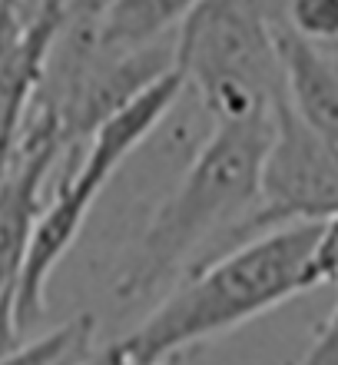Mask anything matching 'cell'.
Wrapping results in <instances>:
<instances>
[{"label":"cell","instance_id":"9","mask_svg":"<svg viewBox=\"0 0 338 365\" xmlns=\"http://www.w3.org/2000/svg\"><path fill=\"white\" fill-rule=\"evenodd\" d=\"M70 0H0V14L23 37H50Z\"/></svg>","mask_w":338,"mask_h":365},{"label":"cell","instance_id":"12","mask_svg":"<svg viewBox=\"0 0 338 365\" xmlns=\"http://www.w3.org/2000/svg\"><path fill=\"white\" fill-rule=\"evenodd\" d=\"M103 0H70L67 4V14H80V17H97Z\"/></svg>","mask_w":338,"mask_h":365},{"label":"cell","instance_id":"1","mask_svg":"<svg viewBox=\"0 0 338 365\" xmlns=\"http://www.w3.org/2000/svg\"><path fill=\"white\" fill-rule=\"evenodd\" d=\"M269 133L272 120L209 126L196 156L156 206L116 272L113 292L120 302L166 292L196 266L249 242Z\"/></svg>","mask_w":338,"mask_h":365},{"label":"cell","instance_id":"2","mask_svg":"<svg viewBox=\"0 0 338 365\" xmlns=\"http://www.w3.org/2000/svg\"><path fill=\"white\" fill-rule=\"evenodd\" d=\"M319 226L322 222H295L272 230L176 279L149 316L113 342L120 362L163 365L189 346L232 332L315 289L309 256Z\"/></svg>","mask_w":338,"mask_h":365},{"label":"cell","instance_id":"10","mask_svg":"<svg viewBox=\"0 0 338 365\" xmlns=\"http://www.w3.org/2000/svg\"><path fill=\"white\" fill-rule=\"evenodd\" d=\"M309 276L312 286L338 289V216L319 226V236H315V246L309 256Z\"/></svg>","mask_w":338,"mask_h":365},{"label":"cell","instance_id":"11","mask_svg":"<svg viewBox=\"0 0 338 365\" xmlns=\"http://www.w3.org/2000/svg\"><path fill=\"white\" fill-rule=\"evenodd\" d=\"M295 365H338V302L329 312V319L319 326L312 346L302 352Z\"/></svg>","mask_w":338,"mask_h":365},{"label":"cell","instance_id":"4","mask_svg":"<svg viewBox=\"0 0 338 365\" xmlns=\"http://www.w3.org/2000/svg\"><path fill=\"white\" fill-rule=\"evenodd\" d=\"M332 216H338V156L282 96L262 156L259 206L252 212L249 240L295 222H325Z\"/></svg>","mask_w":338,"mask_h":365},{"label":"cell","instance_id":"6","mask_svg":"<svg viewBox=\"0 0 338 365\" xmlns=\"http://www.w3.org/2000/svg\"><path fill=\"white\" fill-rule=\"evenodd\" d=\"M196 0H103L93 30L110 47H143L173 37Z\"/></svg>","mask_w":338,"mask_h":365},{"label":"cell","instance_id":"5","mask_svg":"<svg viewBox=\"0 0 338 365\" xmlns=\"http://www.w3.org/2000/svg\"><path fill=\"white\" fill-rule=\"evenodd\" d=\"M282 63L285 103L338 156V40L305 43L272 30Z\"/></svg>","mask_w":338,"mask_h":365},{"label":"cell","instance_id":"3","mask_svg":"<svg viewBox=\"0 0 338 365\" xmlns=\"http://www.w3.org/2000/svg\"><path fill=\"white\" fill-rule=\"evenodd\" d=\"M173 70L196 93L209 126L265 123L285 96L259 0H196L176 27Z\"/></svg>","mask_w":338,"mask_h":365},{"label":"cell","instance_id":"8","mask_svg":"<svg viewBox=\"0 0 338 365\" xmlns=\"http://www.w3.org/2000/svg\"><path fill=\"white\" fill-rule=\"evenodd\" d=\"M272 30H282L305 43L338 40V0H282L269 17Z\"/></svg>","mask_w":338,"mask_h":365},{"label":"cell","instance_id":"7","mask_svg":"<svg viewBox=\"0 0 338 365\" xmlns=\"http://www.w3.org/2000/svg\"><path fill=\"white\" fill-rule=\"evenodd\" d=\"M97 349V319L80 312L63 326L10 349L7 356H0V365H87Z\"/></svg>","mask_w":338,"mask_h":365}]
</instances>
